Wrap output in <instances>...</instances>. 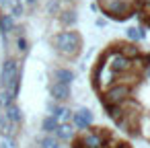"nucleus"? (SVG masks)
<instances>
[{
  "label": "nucleus",
  "instance_id": "nucleus-1",
  "mask_svg": "<svg viewBox=\"0 0 150 148\" xmlns=\"http://www.w3.org/2000/svg\"><path fill=\"white\" fill-rule=\"evenodd\" d=\"M52 45L56 47L58 54H62L66 58H72L80 50V37L74 31H64V33H58V35L52 37Z\"/></svg>",
  "mask_w": 150,
  "mask_h": 148
},
{
  "label": "nucleus",
  "instance_id": "nucleus-2",
  "mask_svg": "<svg viewBox=\"0 0 150 148\" xmlns=\"http://www.w3.org/2000/svg\"><path fill=\"white\" fill-rule=\"evenodd\" d=\"M129 97H132V86L129 84H111V86L105 89V93L101 97V103L119 105V103H123Z\"/></svg>",
  "mask_w": 150,
  "mask_h": 148
},
{
  "label": "nucleus",
  "instance_id": "nucleus-3",
  "mask_svg": "<svg viewBox=\"0 0 150 148\" xmlns=\"http://www.w3.org/2000/svg\"><path fill=\"white\" fill-rule=\"evenodd\" d=\"M72 123L80 130V132H86L91 125H93V113L88 109H78L76 113H72Z\"/></svg>",
  "mask_w": 150,
  "mask_h": 148
},
{
  "label": "nucleus",
  "instance_id": "nucleus-4",
  "mask_svg": "<svg viewBox=\"0 0 150 148\" xmlns=\"http://www.w3.org/2000/svg\"><path fill=\"white\" fill-rule=\"evenodd\" d=\"M50 93H52V97H54L56 101H66V99H70V86H68V84H62V82H54V84L50 86Z\"/></svg>",
  "mask_w": 150,
  "mask_h": 148
},
{
  "label": "nucleus",
  "instance_id": "nucleus-5",
  "mask_svg": "<svg viewBox=\"0 0 150 148\" xmlns=\"http://www.w3.org/2000/svg\"><path fill=\"white\" fill-rule=\"evenodd\" d=\"M56 138L60 140V142H68V140H72L74 138V130H72V125L70 123H60L58 127H56Z\"/></svg>",
  "mask_w": 150,
  "mask_h": 148
},
{
  "label": "nucleus",
  "instance_id": "nucleus-6",
  "mask_svg": "<svg viewBox=\"0 0 150 148\" xmlns=\"http://www.w3.org/2000/svg\"><path fill=\"white\" fill-rule=\"evenodd\" d=\"M54 76H56V82H62V84H68V86H70V82L74 80V72H72L70 68H58V70L54 72Z\"/></svg>",
  "mask_w": 150,
  "mask_h": 148
},
{
  "label": "nucleus",
  "instance_id": "nucleus-7",
  "mask_svg": "<svg viewBox=\"0 0 150 148\" xmlns=\"http://www.w3.org/2000/svg\"><path fill=\"white\" fill-rule=\"evenodd\" d=\"M13 29H15V19H13V15H2V17H0V31H2L4 35H8Z\"/></svg>",
  "mask_w": 150,
  "mask_h": 148
},
{
  "label": "nucleus",
  "instance_id": "nucleus-8",
  "mask_svg": "<svg viewBox=\"0 0 150 148\" xmlns=\"http://www.w3.org/2000/svg\"><path fill=\"white\" fill-rule=\"evenodd\" d=\"M103 107H105V111H107V115L113 119V121H117L119 117H123L125 113L121 111V107L119 105H111V103H103Z\"/></svg>",
  "mask_w": 150,
  "mask_h": 148
},
{
  "label": "nucleus",
  "instance_id": "nucleus-9",
  "mask_svg": "<svg viewBox=\"0 0 150 148\" xmlns=\"http://www.w3.org/2000/svg\"><path fill=\"white\" fill-rule=\"evenodd\" d=\"M58 125H60V121H58L54 115H47V117L43 119V123H41V127H43V132H45V134H54Z\"/></svg>",
  "mask_w": 150,
  "mask_h": 148
},
{
  "label": "nucleus",
  "instance_id": "nucleus-10",
  "mask_svg": "<svg viewBox=\"0 0 150 148\" xmlns=\"http://www.w3.org/2000/svg\"><path fill=\"white\" fill-rule=\"evenodd\" d=\"M39 146H41V148H60V140H58L56 136L47 134L45 138L39 140Z\"/></svg>",
  "mask_w": 150,
  "mask_h": 148
},
{
  "label": "nucleus",
  "instance_id": "nucleus-11",
  "mask_svg": "<svg viewBox=\"0 0 150 148\" xmlns=\"http://www.w3.org/2000/svg\"><path fill=\"white\" fill-rule=\"evenodd\" d=\"M127 37L129 39H134V41H140V39H144L146 37V33H144V29L142 27H132V29H127Z\"/></svg>",
  "mask_w": 150,
  "mask_h": 148
},
{
  "label": "nucleus",
  "instance_id": "nucleus-12",
  "mask_svg": "<svg viewBox=\"0 0 150 148\" xmlns=\"http://www.w3.org/2000/svg\"><path fill=\"white\" fill-rule=\"evenodd\" d=\"M62 23H64V25H74V23H76V13H74V11L62 13Z\"/></svg>",
  "mask_w": 150,
  "mask_h": 148
},
{
  "label": "nucleus",
  "instance_id": "nucleus-13",
  "mask_svg": "<svg viewBox=\"0 0 150 148\" xmlns=\"http://www.w3.org/2000/svg\"><path fill=\"white\" fill-rule=\"evenodd\" d=\"M0 148H15V140L8 136H0Z\"/></svg>",
  "mask_w": 150,
  "mask_h": 148
},
{
  "label": "nucleus",
  "instance_id": "nucleus-14",
  "mask_svg": "<svg viewBox=\"0 0 150 148\" xmlns=\"http://www.w3.org/2000/svg\"><path fill=\"white\" fill-rule=\"evenodd\" d=\"M17 45H19V52H21V54H25V52H27V39H25L23 35L17 39Z\"/></svg>",
  "mask_w": 150,
  "mask_h": 148
},
{
  "label": "nucleus",
  "instance_id": "nucleus-15",
  "mask_svg": "<svg viewBox=\"0 0 150 148\" xmlns=\"http://www.w3.org/2000/svg\"><path fill=\"white\" fill-rule=\"evenodd\" d=\"M25 2H27V4H35V2H37V0H25Z\"/></svg>",
  "mask_w": 150,
  "mask_h": 148
},
{
  "label": "nucleus",
  "instance_id": "nucleus-16",
  "mask_svg": "<svg viewBox=\"0 0 150 148\" xmlns=\"http://www.w3.org/2000/svg\"><path fill=\"white\" fill-rule=\"evenodd\" d=\"M146 6H148V8H150V0H146Z\"/></svg>",
  "mask_w": 150,
  "mask_h": 148
},
{
  "label": "nucleus",
  "instance_id": "nucleus-17",
  "mask_svg": "<svg viewBox=\"0 0 150 148\" xmlns=\"http://www.w3.org/2000/svg\"><path fill=\"white\" fill-rule=\"evenodd\" d=\"M148 76H150V66H148Z\"/></svg>",
  "mask_w": 150,
  "mask_h": 148
}]
</instances>
